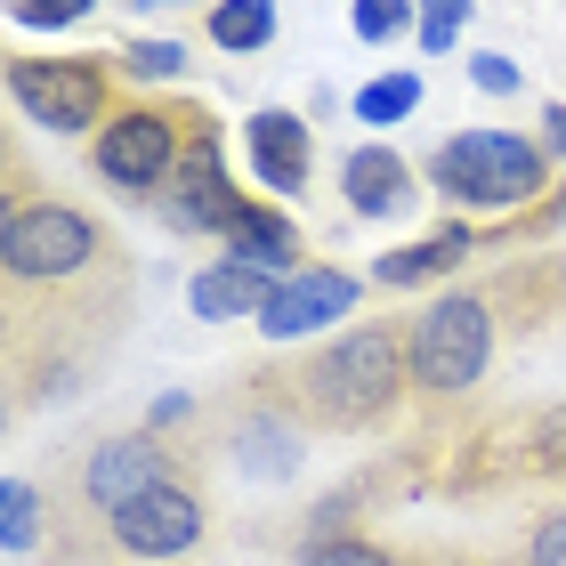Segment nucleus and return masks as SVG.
<instances>
[{"label": "nucleus", "mask_w": 566, "mask_h": 566, "mask_svg": "<svg viewBox=\"0 0 566 566\" xmlns=\"http://www.w3.org/2000/svg\"><path fill=\"white\" fill-rule=\"evenodd\" d=\"M0 292H9V389L17 413L82 389L97 373L114 324H130L138 260L122 251L106 219L82 202L41 195L33 170L9 163V202H0Z\"/></svg>", "instance_id": "obj_1"}, {"label": "nucleus", "mask_w": 566, "mask_h": 566, "mask_svg": "<svg viewBox=\"0 0 566 566\" xmlns=\"http://www.w3.org/2000/svg\"><path fill=\"white\" fill-rule=\"evenodd\" d=\"M260 389L275 405H292L307 437H365L413 389V373H405V324L380 316V324L332 332L324 348H292L283 365L260 373Z\"/></svg>", "instance_id": "obj_2"}, {"label": "nucleus", "mask_w": 566, "mask_h": 566, "mask_svg": "<svg viewBox=\"0 0 566 566\" xmlns=\"http://www.w3.org/2000/svg\"><path fill=\"white\" fill-rule=\"evenodd\" d=\"M429 187L461 211H518L551 187V146L518 130H453L429 154Z\"/></svg>", "instance_id": "obj_3"}, {"label": "nucleus", "mask_w": 566, "mask_h": 566, "mask_svg": "<svg viewBox=\"0 0 566 566\" xmlns=\"http://www.w3.org/2000/svg\"><path fill=\"white\" fill-rule=\"evenodd\" d=\"M202 106H178V97H122V114L90 138V170L122 195H163L178 163H187V138L202 130Z\"/></svg>", "instance_id": "obj_4"}, {"label": "nucleus", "mask_w": 566, "mask_h": 566, "mask_svg": "<svg viewBox=\"0 0 566 566\" xmlns=\"http://www.w3.org/2000/svg\"><path fill=\"white\" fill-rule=\"evenodd\" d=\"M494 365V300L485 292H446L421 316H405V373L413 397H470Z\"/></svg>", "instance_id": "obj_5"}, {"label": "nucleus", "mask_w": 566, "mask_h": 566, "mask_svg": "<svg viewBox=\"0 0 566 566\" xmlns=\"http://www.w3.org/2000/svg\"><path fill=\"white\" fill-rule=\"evenodd\" d=\"M114 65L122 57H9V97L24 122H41L57 138H97L122 114Z\"/></svg>", "instance_id": "obj_6"}, {"label": "nucleus", "mask_w": 566, "mask_h": 566, "mask_svg": "<svg viewBox=\"0 0 566 566\" xmlns=\"http://www.w3.org/2000/svg\"><path fill=\"white\" fill-rule=\"evenodd\" d=\"M202 446H211V461H227V470L251 478V485H283V478H300V461H307V429H300L292 405H275L260 389V373H251L235 397L211 405Z\"/></svg>", "instance_id": "obj_7"}, {"label": "nucleus", "mask_w": 566, "mask_h": 566, "mask_svg": "<svg viewBox=\"0 0 566 566\" xmlns=\"http://www.w3.org/2000/svg\"><path fill=\"white\" fill-rule=\"evenodd\" d=\"M202 543H211V485H202V470L138 494L106 534H97L106 558H138V566H170V558H187Z\"/></svg>", "instance_id": "obj_8"}, {"label": "nucleus", "mask_w": 566, "mask_h": 566, "mask_svg": "<svg viewBox=\"0 0 566 566\" xmlns=\"http://www.w3.org/2000/svg\"><path fill=\"white\" fill-rule=\"evenodd\" d=\"M154 211H163L170 227H187V235H235V219L251 211V195L227 178V154H219V130L202 122V130L187 138V163H178V178L163 195H154Z\"/></svg>", "instance_id": "obj_9"}, {"label": "nucleus", "mask_w": 566, "mask_h": 566, "mask_svg": "<svg viewBox=\"0 0 566 566\" xmlns=\"http://www.w3.org/2000/svg\"><path fill=\"white\" fill-rule=\"evenodd\" d=\"M356 300H365V275H348V268H332V260L292 268V275L275 283V300L260 307V332H268L275 348H292V340H307V332L340 324Z\"/></svg>", "instance_id": "obj_10"}, {"label": "nucleus", "mask_w": 566, "mask_h": 566, "mask_svg": "<svg viewBox=\"0 0 566 566\" xmlns=\"http://www.w3.org/2000/svg\"><path fill=\"white\" fill-rule=\"evenodd\" d=\"M243 146H251V178H260L268 195H307V178H316V130H307V114L260 106Z\"/></svg>", "instance_id": "obj_11"}, {"label": "nucleus", "mask_w": 566, "mask_h": 566, "mask_svg": "<svg viewBox=\"0 0 566 566\" xmlns=\"http://www.w3.org/2000/svg\"><path fill=\"white\" fill-rule=\"evenodd\" d=\"M275 283H283V275H268V268H251V260L227 251V260H211V268L187 283V307H195L202 324H235V316L260 324V307L275 300Z\"/></svg>", "instance_id": "obj_12"}, {"label": "nucleus", "mask_w": 566, "mask_h": 566, "mask_svg": "<svg viewBox=\"0 0 566 566\" xmlns=\"http://www.w3.org/2000/svg\"><path fill=\"white\" fill-rule=\"evenodd\" d=\"M340 202H348L356 219H397V211H413V170H405V154L356 146L348 163H340Z\"/></svg>", "instance_id": "obj_13"}, {"label": "nucleus", "mask_w": 566, "mask_h": 566, "mask_svg": "<svg viewBox=\"0 0 566 566\" xmlns=\"http://www.w3.org/2000/svg\"><path fill=\"white\" fill-rule=\"evenodd\" d=\"M227 251H235V260H251V268H268V275H292V268H307V243H300V227H292V219H275L268 202H251V211L235 219Z\"/></svg>", "instance_id": "obj_14"}, {"label": "nucleus", "mask_w": 566, "mask_h": 566, "mask_svg": "<svg viewBox=\"0 0 566 566\" xmlns=\"http://www.w3.org/2000/svg\"><path fill=\"white\" fill-rule=\"evenodd\" d=\"M478 251V235L470 227H437V235H421V243H405V251H389L373 275L389 283V292H413V283H429V275H446V268H461Z\"/></svg>", "instance_id": "obj_15"}, {"label": "nucleus", "mask_w": 566, "mask_h": 566, "mask_svg": "<svg viewBox=\"0 0 566 566\" xmlns=\"http://www.w3.org/2000/svg\"><path fill=\"white\" fill-rule=\"evenodd\" d=\"M202 41L227 49V57H251V49L275 41V0H211L202 17Z\"/></svg>", "instance_id": "obj_16"}, {"label": "nucleus", "mask_w": 566, "mask_h": 566, "mask_svg": "<svg viewBox=\"0 0 566 566\" xmlns=\"http://www.w3.org/2000/svg\"><path fill=\"white\" fill-rule=\"evenodd\" d=\"M300 566H421V558L397 543H373V534H324L300 551Z\"/></svg>", "instance_id": "obj_17"}, {"label": "nucleus", "mask_w": 566, "mask_h": 566, "mask_svg": "<svg viewBox=\"0 0 566 566\" xmlns=\"http://www.w3.org/2000/svg\"><path fill=\"white\" fill-rule=\"evenodd\" d=\"M0 502H9V526H0V543H9L17 558H24V551H41V534L57 526V518H41V502H49V494H41V478H24V470H17Z\"/></svg>", "instance_id": "obj_18"}, {"label": "nucleus", "mask_w": 566, "mask_h": 566, "mask_svg": "<svg viewBox=\"0 0 566 566\" xmlns=\"http://www.w3.org/2000/svg\"><path fill=\"white\" fill-rule=\"evenodd\" d=\"M413 106H421V73H380V82L356 90V122H373V130L380 122H405Z\"/></svg>", "instance_id": "obj_19"}, {"label": "nucleus", "mask_w": 566, "mask_h": 566, "mask_svg": "<svg viewBox=\"0 0 566 566\" xmlns=\"http://www.w3.org/2000/svg\"><path fill=\"white\" fill-rule=\"evenodd\" d=\"M122 73H138V82H178V73H187V41H122Z\"/></svg>", "instance_id": "obj_20"}, {"label": "nucleus", "mask_w": 566, "mask_h": 566, "mask_svg": "<svg viewBox=\"0 0 566 566\" xmlns=\"http://www.w3.org/2000/svg\"><path fill=\"white\" fill-rule=\"evenodd\" d=\"M397 33H421L413 0H356V41H397Z\"/></svg>", "instance_id": "obj_21"}, {"label": "nucleus", "mask_w": 566, "mask_h": 566, "mask_svg": "<svg viewBox=\"0 0 566 566\" xmlns=\"http://www.w3.org/2000/svg\"><path fill=\"white\" fill-rule=\"evenodd\" d=\"M470 9H478V0H421V49H429V57H446V49L461 41Z\"/></svg>", "instance_id": "obj_22"}, {"label": "nucleus", "mask_w": 566, "mask_h": 566, "mask_svg": "<svg viewBox=\"0 0 566 566\" xmlns=\"http://www.w3.org/2000/svg\"><path fill=\"white\" fill-rule=\"evenodd\" d=\"M526 566H566V502H551L526 526Z\"/></svg>", "instance_id": "obj_23"}, {"label": "nucleus", "mask_w": 566, "mask_h": 566, "mask_svg": "<svg viewBox=\"0 0 566 566\" xmlns=\"http://www.w3.org/2000/svg\"><path fill=\"white\" fill-rule=\"evenodd\" d=\"M17 24H33V33H57V24H82L90 0H9Z\"/></svg>", "instance_id": "obj_24"}, {"label": "nucleus", "mask_w": 566, "mask_h": 566, "mask_svg": "<svg viewBox=\"0 0 566 566\" xmlns=\"http://www.w3.org/2000/svg\"><path fill=\"white\" fill-rule=\"evenodd\" d=\"M470 82H478L485 97H510V90H518V82H526V73H518V65H510V57H502V49H485V57H470Z\"/></svg>", "instance_id": "obj_25"}, {"label": "nucleus", "mask_w": 566, "mask_h": 566, "mask_svg": "<svg viewBox=\"0 0 566 566\" xmlns=\"http://www.w3.org/2000/svg\"><path fill=\"white\" fill-rule=\"evenodd\" d=\"M543 146H551V154H566V106H551V114H543Z\"/></svg>", "instance_id": "obj_26"}, {"label": "nucleus", "mask_w": 566, "mask_h": 566, "mask_svg": "<svg viewBox=\"0 0 566 566\" xmlns=\"http://www.w3.org/2000/svg\"><path fill=\"white\" fill-rule=\"evenodd\" d=\"M106 566H138V558H106Z\"/></svg>", "instance_id": "obj_27"}, {"label": "nucleus", "mask_w": 566, "mask_h": 566, "mask_svg": "<svg viewBox=\"0 0 566 566\" xmlns=\"http://www.w3.org/2000/svg\"><path fill=\"white\" fill-rule=\"evenodd\" d=\"M146 9H170V0H146Z\"/></svg>", "instance_id": "obj_28"}]
</instances>
